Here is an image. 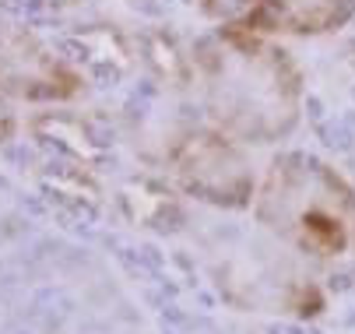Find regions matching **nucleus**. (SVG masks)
Wrapping results in <instances>:
<instances>
[{
    "label": "nucleus",
    "instance_id": "4",
    "mask_svg": "<svg viewBox=\"0 0 355 334\" xmlns=\"http://www.w3.org/2000/svg\"><path fill=\"white\" fill-rule=\"evenodd\" d=\"M218 25L261 35H324L355 15V0H200Z\"/></svg>",
    "mask_w": 355,
    "mask_h": 334
},
{
    "label": "nucleus",
    "instance_id": "7",
    "mask_svg": "<svg viewBox=\"0 0 355 334\" xmlns=\"http://www.w3.org/2000/svg\"><path fill=\"white\" fill-rule=\"evenodd\" d=\"M32 130L42 145L60 148L64 155L78 159L81 166H95L110 152L106 137L95 130V123H88L85 116H74V113H42L32 120Z\"/></svg>",
    "mask_w": 355,
    "mask_h": 334
},
{
    "label": "nucleus",
    "instance_id": "8",
    "mask_svg": "<svg viewBox=\"0 0 355 334\" xmlns=\"http://www.w3.org/2000/svg\"><path fill=\"white\" fill-rule=\"evenodd\" d=\"M137 57L148 64V71L169 81L173 88H187L190 81H197V67H193V53L183 50V42L173 32H144L137 39Z\"/></svg>",
    "mask_w": 355,
    "mask_h": 334
},
{
    "label": "nucleus",
    "instance_id": "9",
    "mask_svg": "<svg viewBox=\"0 0 355 334\" xmlns=\"http://www.w3.org/2000/svg\"><path fill=\"white\" fill-rule=\"evenodd\" d=\"M123 204L130 208V218H134L137 225H159L155 211L162 215L166 229H173L169 222H180V208H176L173 194H169V190H162V186H151V183L127 186V190H123ZM159 229H162V225H159Z\"/></svg>",
    "mask_w": 355,
    "mask_h": 334
},
{
    "label": "nucleus",
    "instance_id": "2",
    "mask_svg": "<svg viewBox=\"0 0 355 334\" xmlns=\"http://www.w3.org/2000/svg\"><path fill=\"white\" fill-rule=\"evenodd\" d=\"M257 218L313 264L355 274V190L327 162L278 155L257 190Z\"/></svg>",
    "mask_w": 355,
    "mask_h": 334
},
{
    "label": "nucleus",
    "instance_id": "10",
    "mask_svg": "<svg viewBox=\"0 0 355 334\" xmlns=\"http://www.w3.org/2000/svg\"><path fill=\"white\" fill-rule=\"evenodd\" d=\"M15 134V113H11V106H8V99L0 95V145Z\"/></svg>",
    "mask_w": 355,
    "mask_h": 334
},
{
    "label": "nucleus",
    "instance_id": "11",
    "mask_svg": "<svg viewBox=\"0 0 355 334\" xmlns=\"http://www.w3.org/2000/svg\"><path fill=\"white\" fill-rule=\"evenodd\" d=\"M39 4H74V0H39Z\"/></svg>",
    "mask_w": 355,
    "mask_h": 334
},
{
    "label": "nucleus",
    "instance_id": "1",
    "mask_svg": "<svg viewBox=\"0 0 355 334\" xmlns=\"http://www.w3.org/2000/svg\"><path fill=\"white\" fill-rule=\"evenodd\" d=\"M193 67L215 130L239 145H271L299 123V67L271 35L222 25L193 50Z\"/></svg>",
    "mask_w": 355,
    "mask_h": 334
},
{
    "label": "nucleus",
    "instance_id": "3",
    "mask_svg": "<svg viewBox=\"0 0 355 334\" xmlns=\"http://www.w3.org/2000/svg\"><path fill=\"white\" fill-rule=\"evenodd\" d=\"M81 74L15 18L0 15V95L18 99H71Z\"/></svg>",
    "mask_w": 355,
    "mask_h": 334
},
{
    "label": "nucleus",
    "instance_id": "6",
    "mask_svg": "<svg viewBox=\"0 0 355 334\" xmlns=\"http://www.w3.org/2000/svg\"><path fill=\"white\" fill-rule=\"evenodd\" d=\"M60 57L81 74V81L116 85L134 71L137 42L116 25H78L60 39Z\"/></svg>",
    "mask_w": 355,
    "mask_h": 334
},
{
    "label": "nucleus",
    "instance_id": "5",
    "mask_svg": "<svg viewBox=\"0 0 355 334\" xmlns=\"http://www.w3.org/2000/svg\"><path fill=\"white\" fill-rule=\"evenodd\" d=\"M176 176L190 194L215 204H246L253 197V173L239 141L222 130L190 134L176 152Z\"/></svg>",
    "mask_w": 355,
    "mask_h": 334
}]
</instances>
